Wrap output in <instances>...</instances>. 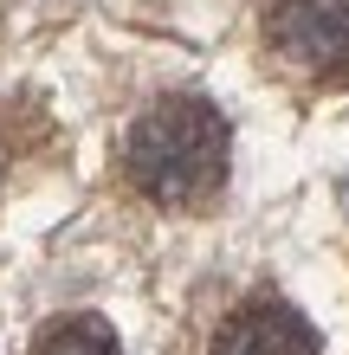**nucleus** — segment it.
<instances>
[{"label":"nucleus","instance_id":"obj_1","mask_svg":"<svg viewBox=\"0 0 349 355\" xmlns=\"http://www.w3.org/2000/svg\"><path fill=\"white\" fill-rule=\"evenodd\" d=\"M227 155H233L227 116H220L207 97H188V91L155 97L149 110L130 123V136H123V175L155 207L214 200L220 181H227Z\"/></svg>","mask_w":349,"mask_h":355},{"label":"nucleus","instance_id":"obj_2","mask_svg":"<svg viewBox=\"0 0 349 355\" xmlns=\"http://www.w3.org/2000/svg\"><path fill=\"white\" fill-rule=\"evenodd\" d=\"M265 46L311 85H349V0H272Z\"/></svg>","mask_w":349,"mask_h":355},{"label":"nucleus","instance_id":"obj_3","mask_svg":"<svg viewBox=\"0 0 349 355\" xmlns=\"http://www.w3.org/2000/svg\"><path fill=\"white\" fill-rule=\"evenodd\" d=\"M207 355H317V329L284 297H253L214 329Z\"/></svg>","mask_w":349,"mask_h":355},{"label":"nucleus","instance_id":"obj_4","mask_svg":"<svg viewBox=\"0 0 349 355\" xmlns=\"http://www.w3.org/2000/svg\"><path fill=\"white\" fill-rule=\"evenodd\" d=\"M33 355H123V343L110 336V323H97V317H58L46 336L33 343Z\"/></svg>","mask_w":349,"mask_h":355}]
</instances>
